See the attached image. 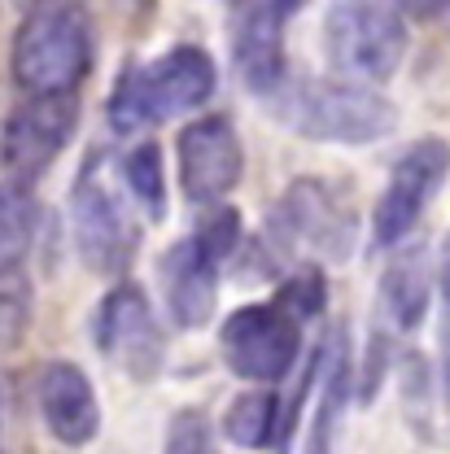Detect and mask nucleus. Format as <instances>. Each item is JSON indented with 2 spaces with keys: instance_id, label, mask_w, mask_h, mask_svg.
<instances>
[{
  "instance_id": "nucleus-3",
  "label": "nucleus",
  "mask_w": 450,
  "mask_h": 454,
  "mask_svg": "<svg viewBox=\"0 0 450 454\" xmlns=\"http://www.w3.org/2000/svg\"><path fill=\"white\" fill-rule=\"evenodd\" d=\"M127 201L131 197L114 175L110 153H88L70 188V231L83 267L97 276H122L140 249V223L131 219Z\"/></svg>"
},
{
  "instance_id": "nucleus-10",
  "label": "nucleus",
  "mask_w": 450,
  "mask_h": 454,
  "mask_svg": "<svg viewBox=\"0 0 450 454\" xmlns=\"http://www.w3.org/2000/svg\"><path fill=\"white\" fill-rule=\"evenodd\" d=\"M450 175V145L438 136H424L415 140L390 170V184L385 192L376 197V210H372V245L376 249H394L402 245L420 215L429 210V201L438 197V188L446 184Z\"/></svg>"
},
{
  "instance_id": "nucleus-1",
  "label": "nucleus",
  "mask_w": 450,
  "mask_h": 454,
  "mask_svg": "<svg viewBox=\"0 0 450 454\" xmlns=\"http://www.w3.org/2000/svg\"><path fill=\"white\" fill-rule=\"evenodd\" d=\"M267 106L288 131L320 145H376L398 127V106L354 79H288L267 92Z\"/></svg>"
},
{
  "instance_id": "nucleus-20",
  "label": "nucleus",
  "mask_w": 450,
  "mask_h": 454,
  "mask_svg": "<svg viewBox=\"0 0 450 454\" xmlns=\"http://www.w3.org/2000/svg\"><path fill=\"white\" fill-rule=\"evenodd\" d=\"M162 454H210V419H206V411H193V406L175 411Z\"/></svg>"
},
{
  "instance_id": "nucleus-4",
  "label": "nucleus",
  "mask_w": 450,
  "mask_h": 454,
  "mask_svg": "<svg viewBox=\"0 0 450 454\" xmlns=\"http://www.w3.org/2000/svg\"><path fill=\"white\" fill-rule=\"evenodd\" d=\"M13 83L31 97L44 92H75L88 79L92 66V31L88 18L66 4V9H31L13 35Z\"/></svg>"
},
{
  "instance_id": "nucleus-18",
  "label": "nucleus",
  "mask_w": 450,
  "mask_h": 454,
  "mask_svg": "<svg viewBox=\"0 0 450 454\" xmlns=\"http://www.w3.org/2000/svg\"><path fill=\"white\" fill-rule=\"evenodd\" d=\"M118 179H122L131 206H140L154 223L167 219V175H162V149L158 145H136L131 153H122Z\"/></svg>"
},
{
  "instance_id": "nucleus-12",
  "label": "nucleus",
  "mask_w": 450,
  "mask_h": 454,
  "mask_svg": "<svg viewBox=\"0 0 450 454\" xmlns=\"http://www.w3.org/2000/svg\"><path fill=\"white\" fill-rule=\"evenodd\" d=\"M227 258L215 254L197 231L162 254V297L175 328H206L219 306V267Z\"/></svg>"
},
{
  "instance_id": "nucleus-2",
  "label": "nucleus",
  "mask_w": 450,
  "mask_h": 454,
  "mask_svg": "<svg viewBox=\"0 0 450 454\" xmlns=\"http://www.w3.org/2000/svg\"><path fill=\"white\" fill-rule=\"evenodd\" d=\"M215 83L219 70L210 53L197 44H175L149 66L127 61L110 92V127L118 136H131L154 122L201 110L215 97Z\"/></svg>"
},
{
  "instance_id": "nucleus-19",
  "label": "nucleus",
  "mask_w": 450,
  "mask_h": 454,
  "mask_svg": "<svg viewBox=\"0 0 450 454\" xmlns=\"http://www.w3.org/2000/svg\"><path fill=\"white\" fill-rule=\"evenodd\" d=\"M276 301H280L288 315H297L302 324H311L320 310H324V301H328V288H324V271L320 267H297L288 280L280 284V293H276Z\"/></svg>"
},
{
  "instance_id": "nucleus-8",
  "label": "nucleus",
  "mask_w": 450,
  "mask_h": 454,
  "mask_svg": "<svg viewBox=\"0 0 450 454\" xmlns=\"http://www.w3.org/2000/svg\"><path fill=\"white\" fill-rule=\"evenodd\" d=\"M92 340L136 385L158 380V372L167 367V333H162L145 288L131 280H118L101 297V306L92 315Z\"/></svg>"
},
{
  "instance_id": "nucleus-21",
  "label": "nucleus",
  "mask_w": 450,
  "mask_h": 454,
  "mask_svg": "<svg viewBox=\"0 0 450 454\" xmlns=\"http://www.w3.org/2000/svg\"><path fill=\"white\" fill-rule=\"evenodd\" d=\"M438 385L442 402L450 411V262L442 258V276H438Z\"/></svg>"
},
{
  "instance_id": "nucleus-13",
  "label": "nucleus",
  "mask_w": 450,
  "mask_h": 454,
  "mask_svg": "<svg viewBox=\"0 0 450 454\" xmlns=\"http://www.w3.org/2000/svg\"><path fill=\"white\" fill-rule=\"evenodd\" d=\"M302 0H245L241 4V22L232 31V57L241 79L254 92H272L276 83H284V27L293 18Z\"/></svg>"
},
{
  "instance_id": "nucleus-15",
  "label": "nucleus",
  "mask_w": 450,
  "mask_h": 454,
  "mask_svg": "<svg viewBox=\"0 0 450 454\" xmlns=\"http://www.w3.org/2000/svg\"><path fill=\"white\" fill-rule=\"evenodd\" d=\"M350 376H354L350 340H345V333H333L328 349L320 354V406H315V419L306 433V454H333L341 437L345 397H350Z\"/></svg>"
},
{
  "instance_id": "nucleus-6",
  "label": "nucleus",
  "mask_w": 450,
  "mask_h": 454,
  "mask_svg": "<svg viewBox=\"0 0 450 454\" xmlns=\"http://www.w3.org/2000/svg\"><path fill=\"white\" fill-rule=\"evenodd\" d=\"M267 249L276 262L288 258H324L341 262L354 254V215L337 192L320 179H297L284 188L276 210L267 215Z\"/></svg>"
},
{
  "instance_id": "nucleus-22",
  "label": "nucleus",
  "mask_w": 450,
  "mask_h": 454,
  "mask_svg": "<svg viewBox=\"0 0 450 454\" xmlns=\"http://www.w3.org/2000/svg\"><path fill=\"white\" fill-rule=\"evenodd\" d=\"M385 4H394L402 18H442L450 9V0H385Z\"/></svg>"
},
{
  "instance_id": "nucleus-7",
  "label": "nucleus",
  "mask_w": 450,
  "mask_h": 454,
  "mask_svg": "<svg viewBox=\"0 0 450 454\" xmlns=\"http://www.w3.org/2000/svg\"><path fill=\"white\" fill-rule=\"evenodd\" d=\"M219 354L232 376L249 385H280L302 354V319L280 301L241 306L219 328Z\"/></svg>"
},
{
  "instance_id": "nucleus-5",
  "label": "nucleus",
  "mask_w": 450,
  "mask_h": 454,
  "mask_svg": "<svg viewBox=\"0 0 450 454\" xmlns=\"http://www.w3.org/2000/svg\"><path fill=\"white\" fill-rule=\"evenodd\" d=\"M324 57L341 79L376 88L407 57V18L385 0H333L324 13Z\"/></svg>"
},
{
  "instance_id": "nucleus-9",
  "label": "nucleus",
  "mask_w": 450,
  "mask_h": 454,
  "mask_svg": "<svg viewBox=\"0 0 450 454\" xmlns=\"http://www.w3.org/2000/svg\"><path fill=\"white\" fill-rule=\"evenodd\" d=\"M75 127H79L75 92H44V97L27 92V101L9 114L0 131V162L9 170V184L31 188L61 158Z\"/></svg>"
},
{
  "instance_id": "nucleus-16",
  "label": "nucleus",
  "mask_w": 450,
  "mask_h": 454,
  "mask_svg": "<svg viewBox=\"0 0 450 454\" xmlns=\"http://www.w3.org/2000/svg\"><path fill=\"white\" fill-rule=\"evenodd\" d=\"M429 301H433V267H429V254L415 245V249L398 254L394 262L385 267V276H381V306L394 319V328L415 333L424 324V315H429Z\"/></svg>"
},
{
  "instance_id": "nucleus-17",
  "label": "nucleus",
  "mask_w": 450,
  "mask_h": 454,
  "mask_svg": "<svg viewBox=\"0 0 450 454\" xmlns=\"http://www.w3.org/2000/svg\"><path fill=\"white\" fill-rule=\"evenodd\" d=\"M276 419H280V397L272 394V389H249V394L227 402L224 433H227V442L241 446V450H267L280 437Z\"/></svg>"
},
{
  "instance_id": "nucleus-23",
  "label": "nucleus",
  "mask_w": 450,
  "mask_h": 454,
  "mask_svg": "<svg viewBox=\"0 0 450 454\" xmlns=\"http://www.w3.org/2000/svg\"><path fill=\"white\" fill-rule=\"evenodd\" d=\"M18 4L31 13V9H66V4H79V0H18Z\"/></svg>"
},
{
  "instance_id": "nucleus-11",
  "label": "nucleus",
  "mask_w": 450,
  "mask_h": 454,
  "mask_svg": "<svg viewBox=\"0 0 450 454\" xmlns=\"http://www.w3.org/2000/svg\"><path fill=\"white\" fill-rule=\"evenodd\" d=\"M175 158H179V188L197 206H219L241 184V170H245L236 127L224 114L193 118L175 140Z\"/></svg>"
},
{
  "instance_id": "nucleus-14",
  "label": "nucleus",
  "mask_w": 450,
  "mask_h": 454,
  "mask_svg": "<svg viewBox=\"0 0 450 454\" xmlns=\"http://www.w3.org/2000/svg\"><path fill=\"white\" fill-rule=\"evenodd\" d=\"M36 397H40V415H44V428L53 433V442L70 446V450H83L88 442H97L101 402L79 363H66V358L44 363Z\"/></svg>"
}]
</instances>
